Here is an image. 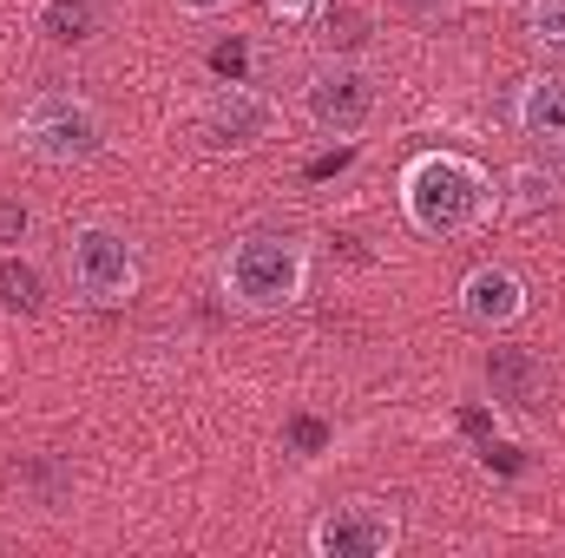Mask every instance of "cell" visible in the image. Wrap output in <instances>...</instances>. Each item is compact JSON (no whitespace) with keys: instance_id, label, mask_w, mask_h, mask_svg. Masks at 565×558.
Listing matches in <instances>:
<instances>
[{"instance_id":"ffe728a7","label":"cell","mask_w":565,"mask_h":558,"mask_svg":"<svg viewBox=\"0 0 565 558\" xmlns=\"http://www.w3.org/2000/svg\"><path fill=\"white\" fill-rule=\"evenodd\" d=\"M362 26H369V20H362L355 7H335V13H329V40H342V46H355V40H362Z\"/></svg>"},{"instance_id":"277c9868","label":"cell","mask_w":565,"mask_h":558,"mask_svg":"<svg viewBox=\"0 0 565 558\" xmlns=\"http://www.w3.org/2000/svg\"><path fill=\"white\" fill-rule=\"evenodd\" d=\"M66 277H73V296L93 302V309H119L132 289H139V250L126 230L113 224H79L73 244H66Z\"/></svg>"},{"instance_id":"9a60e30c","label":"cell","mask_w":565,"mask_h":558,"mask_svg":"<svg viewBox=\"0 0 565 558\" xmlns=\"http://www.w3.org/2000/svg\"><path fill=\"white\" fill-rule=\"evenodd\" d=\"M513 191H520V197H513L520 211H540V204H553V197H559V178H546V171H520V178H513Z\"/></svg>"},{"instance_id":"4fadbf2b","label":"cell","mask_w":565,"mask_h":558,"mask_svg":"<svg viewBox=\"0 0 565 558\" xmlns=\"http://www.w3.org/2000/svg\"><path fill=\"white\" fill-rule=\"evenodd\" d=\"M211 73H217V79H244V73H250V40H244V33L217 40V46H211Z\"/></svg>"},{"instance_id":"2e32d148","label":"cell","mask_w":565,"mask_h":558,"mask_svg":"<svg viewBox=\"0 0 565 558\" xmlns=\"http://www.w3.org/2000/svg\"><path fill=\"white\" fill-rule=\"evenodd\" d=\"M480 460H487L493 473H507V480H513V473H526V453H520L513 440H500V433H487V440H480Z\"/></svg>"},{"instance_id":"44dd1931","label":"cell","mask_w":565,"mask_h":558,"mask_svg":"<svg viewBox=\"0 0 565 558\" xmlns=\"http://www.w3.org/2000/svg\"><path fill=\"white\" fill-rule=\"evenodd\" d=\"M270 13H282V20H296V26H302V20H316V13H322V0H270Z\"/></svg>"},{"instance_id":"5b68a950","label":"cell","mask_w":565,"mask_h":558,"mask_svg":"<svg viewBox=\"0 0 565 558\" xmlns=\"http://www.w3.org/2000/svg\"><path fill=\"white\" fill-rule=\"evenodd\" d=\"M198 139L204 151H257V144L277 139V106L250 86V79H217V93L204 99V112H198Z\"/></svg>"},{"instance_id":"8992f818","label":"cell","mask_w":565,"mask_h":558,"mask_svg":"<svg viewBox=\"0 0 565 558\" xmlns=\"http://www.w3.org/2000/svg\"><path fill=\"white\" fill-rule=\"evenodd\" d=\"M395 546H402V513L382 506V500L329 506V513L309 526V552L316 558H388Z\"/></svg>"},{"instance_id":"6da1fadb","label":"cell","mask_w":565,"mask_h":558,"mask_svg":"<svg viewBox=\"0 0 565 558\" xmlns=\"http://www.w3.org/2000/svg\"><path fill=\"white\" fill-rule=\"evenodd\" d=\"M487 204H493L487 171L460 151H422L402 178V211L422 237H467L487 217Z\"/></svg>"},{"instance_id":"5bb4252c","label":"cell","mask_w":565,"mask_h":558,"mask_svg":"<svg viewBox=\"0 0 565 558\" xmlns=\"http://www.w3.org/2000/svg\"><path fill=\"white\" fill-rule=\"evenodd\" d=\"M533 40L565 53V0H533Z\"/></svg>"},{"instance_id":"3957f363","label":"cell","mask_w":565,"mask_h":558,"mask_svg":"<svg viewBox=\"0 0 565 558\" xmlns=\"http://www.w3.org/2000/svg\"><path fill=\"white\" fill-rule=\"evenodd\" d=\"M20 144L40 158V164H86L106 151V119L93 99L79 93H40L26 112H20Z\"/></svg>"},{"instance_id":"e0dca14e","label":"cell","mask_w":565,"mask_h":558,"mask_svg":"<svg viewBox=\"0 0 565 558\" xmlns=\"http://www.w3.org/2000/svg\"><path fill=\"white\" fill-rule=\"evenodd\" d=\"M26 230H33V211L20 197H0V244L13 250V244H26Z\"/></svg>"},{"instance_id":"30bf717a","label":"cell","mask_w":565,"mask_h":558,"mask_svg":"<svg viewBox=\"0 0 565 558\" xmlns=\"http://www.w3.org/2000/svg\"><path fill=\"white\" fill-rule=\"evenodd\" d=\"M487 388H493L500 408L533 415V408L546 401V362H540L533 348H493V355H487Z\"/></svg>"},{"instance_id":"8fae6325","label":"cell","mask_w":565,"mask_h":558,"mask_svg":"<svg viewBox=\"0 0 565 558\" xmlns=\"http://www.w3.org/2000/svg\"><path fill=\"white\" fill-rule=\"evenodd\" d=\"M99 20H106V0H46V7H40V33H46L53 46H79V40H93Z\"/></svg>"},{"instance_id":"7c38bea8","label":"cell","mask_w":565,"mask_h":558,"mask_svg":"<svg viewBox=\"0 0 565 558\" xmlns=\"http://www.w3.org/2000/svg\"><path fill=\"white\" fill-rule=\"evenodd\" d=\"M40 302H46L40 270H33L20 250H7V257H0V309H13V315H40Z\"/></svg>"},{"instance_id":"ac0fdd59","label":"cell","mask_w":565,"mask_h":558,"mask_svg":"<svg viewBox=\"0 0 565 558\" xmlns=\"http://www.w3.org/2000/svg\"><path fill=\"white\" fill-rule=\"evenodd\" d=\"M349 164H355V139L335 144V151H322V158H309V164H302V178H309V184H322V178H335V171H349Z\"/></svg>"},{"instance_id":"d6986e66","label":"cell","mask_w":565,"mask_h":558,"mask_svg":"<svg viewBox=\"0 0 565 558\" xmlns=\"http://www.w3.org/2000/svg\"><path fill=\"white\" fill-rule=\"evenodd\" d=\"M289 447H296V453H322V447H329V427L316 415H296L289 420Z\"/></svg>"},{"instance_id":"603a6c76","label":"cell","mask_w":565,"mask_h":558,"mask_svg":"<svg viewBox=\"0 0 565 558\" xmlns=\"http://www.w3.org/2000/svg\"><path fill=\"white\" fill-rule=\"evenodd\" d=\"M178 7H184V13H224L231 0H178Z\"/></svg>"},{"instance_id":"7a4b0ae2","label":"cell","mask_w":565,"mask_h":558,"mask_svg":"<svg viewBox=\"0 0 565 558\" xmlns=\"http://www.w3.org/2000/svg\"><path fill=\"white\" fill-rule=\"evenodd\" d=\"M302 289H309V257H302L296 237H282V230H250V237L231 244V257H224V296H231L237 309H250V315H282L289 302H302Z\"/></svg>"},{"instance_id":"ba28073f","label":"cell","mask_w":565,"mask_h":558,"mask_svg":"<svg viewBox=\"0 0 565 558\" xmlns=\"http://www.w3.org/2000/svg\"><path fill=\"white\" fill-rule=\"evenodd\" d=\"M460 315L473 329H513L526 315V282L513 270H500V264H480L473 277L460 282Z\"/></svg>"},{"instance_id":"7402d4cb","label":"cell","mask_w":565,"mask_h":558,"mask_svg":"<svg viewBox=\"0 0 565 558\" xmlns=\"http://www.w3.org/2000/svg\"><path fill=\"white\" fill-rule=\"evenodd\" d=\"M460 427H467L473 440H487V433H493V415H487V408H467V415H460Z\"/></svg>"},{"instance_id":"9c48e42d","label":"cell","mask_w":565,"mask_h":558,"mask_svg":"<svg viewBox=\"0 0 565 558\" xmlns=\"http://www.w3.org/2000/svg\"><path fill=\"white\" fill-rule=\"evenodd\" d=\"M513 126L540 144V151H565V79L559 73H540V79L520 86V99H513Z\"/></svg>"},{"instance_id":"52a82bcc","label":"cell","mask_w":565,"mask_h":558,"mask_svg":"<svg viewBox=\"0 0 565 558\" xmlns=\"http://www.w3.org/2000/svg\"><path fill=\"white\" fill-rule=\"evenodd\" d=\"M302 112H309L316 132H329V139H355V132L375 119V79H369L362 66H349V60H329V66L309 73V86H302Z\"/></svg>"}]
</instances>
